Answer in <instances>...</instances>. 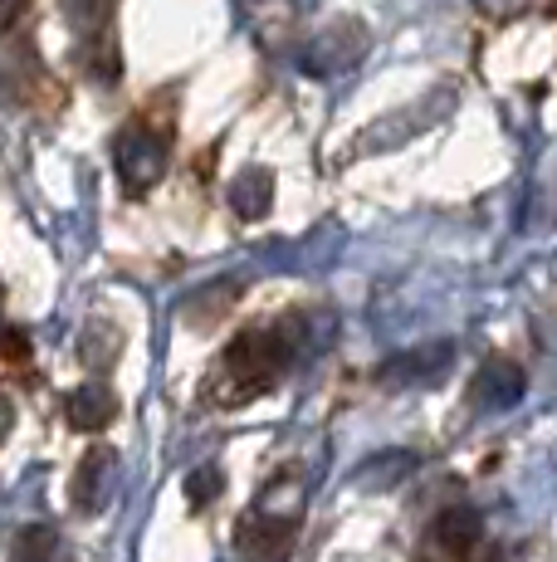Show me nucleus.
I'll use <instances>...</instances> for the list:
<instances>
[{
	"label": "nucleus",
	"mask_w": 557,
	"mask_h": 562,
	"mask_svg": "<svg viewBox=\"0 0 557 562\" xmlns=\"http://www.w3.org/2000/svg\"><path fill=\"white\" fill-rule=\"evenodd\" d=\"M288 362H294V338H288L284 323L278 328H250L220 352L216 376H211V396L220 406H245L260 392H270Z\"/></svg>",
	"instance_id": "f257e3e1"
},
{
	"label": "nucleus",
	"mask_w": 557,
	"mask_h": 562,
	"mask_svg": "<svg viewBox=\"0 0 557 562\" xmlns=\"http://www.w3.org/2000/svg\"><path fill=\"white\" fill-rule=\"evenodd\" d=\"M362 54H367V30H362L357 20H338V25H328L323 35L304 49L298 64H304L308 74H342V69H352Z\"/></svg>",
	"instance_id": "f03ea898"
},
{
	"label": "nucleus",
	"mask_w": 557,
	"mask_h": 562,
	"mask_svg": "<svg viewBox=\"0 0 557 562\" xmlns=\"http://www.w3.org/2000/svg\"><path fill=\"white\" fill-rule=\"evenodd\" d=\"M117 171H123L127 191H147L167 171V143L152 137L147 127H127L117 137Z\"/></svg>",
	"instance_id": "7ed1b4c3"
},
{
	"label": "nucleus",
	"mask_w": 557,
	"mask_h": 562,
	"mask_svg": "<svg viewBox=\"0 0 557 562\" xmlns=\"http://www.w3.org/2000/svg\"><path fill=\"white\" fill-rule=\"evenodd\" d=\"M294 533H298V514H284V518H274V514H250V518L240 524V548H245L250 558L274 562V558L288 553Z\"/></svg>",
	"instance_id": "20e7f679"
},
{
	"label": "nucleus",
	"mask_w": 557,
	"mask_h": 562,
	"mask_svg": "<svg viewBox=\"0 0 557 562\" xmlns=\"http://www.w3.org/2000/svg\"><path fill=\"white\" fill-rule=\"evenodd\" d=\"M523 386H528L523 382V367L509 362V358H495L475 376V402L485 411H509V406L523 402Z\"/></svg>",
	"instance_id": "39448f33"
},
{
	"label": "nucleus",
	"mask_w": 557,
	"mask_h": 562,
	"mask_svg": "<svg viewBox=\"0 0 557 562\" xmlns=\"http://www.w3.org/2000/svg\"><path fill=\"white\" fill-rule=\"evenodd\" d=\"M431 543L441 548V553H450V558H469L475 553V543H485V518H479L475 509H465V504H455V509L441 514Z\"/></svg>",
	"instance_id": "423d86ee"
},
{
	"label": "nucleus",
	"mask_w": 557,
	"mask_h": 562,
	"mask_svg": "<svg viewBox=\"0 0 557 562\" xmlns=\"http://www.w3.org/2000/svg\"><path fill=\"white\" fill-rule=\"evenodd\" d=\"M270 205H274V177L264 167H245L230 181V211L240 221H260V215H270Z\"/></svg>",
	"instance_id": "0eeeda50"
},
{
	"label": "nucleus",
	"mask_w": 557,
	"mask_h": 562,
	"mask_svg": "<svg viewBox=\"0 0 557 562\" xmlns=\"http://www.w3.org/2000/svg\"><path fill=\"white\" fill-rule=\"evenodd\" d=\"M450 342H431V348L421 352H406V358H391L387 367H382V382L401 386V382H425V376H441L445 362H450Z\"/></svg>",
	"instance_id": "6e6552de"
},
{
	"label": "nucleus",
	"mask_w": 557,
	"mask_h": 562,
	"mask_svg": "<svg viewBox=\"0 0 557 562\" xmlns=\"http://www.w3.org/2000/svg\"><path fill=\"white\" fill-rule=\"evenodd\" d=\"M64 411H69V420L79 430H103L109 420L117 416V396L109 392V386H99V382H89V386H79V392L64 402Z\"/></svg>",
	"instance_id": "1a4fd4ad"
},
{
	"label": "nucleus",
	"mask_w": 557,
	"mask_h": 562,
	"mask_svg": "<svg viewBox=\"0 0 557 562\" xmlns=\"http://www.w3.org/2000/svg\"><path fill=\"white\" fill-rule=\"evenodd\" d=\"M109 464H113V450H93V456H83L79 474H73V504H79V509H99V499H103L99 490H103Z\"/></svg>",
	"instance_id": "9d476101"
},
{
	"label": "nucleus",
	"mask_w": 557,
	"mask_h": 562,
	"mask_svg": "<svg viewBox=\"0 0 557 562\" xmlns=\"http://www.w3.org/2000/svg\"><path fill=\"white\" fill-rule=\"evenodd\" d=\"M15 562H64L59 533L55 528H25L15 543Z\"/></svg>",
	"instance_id": "9b49d317"
},
{
	"label": "nucleus",
	"mask_w": 557,
	"mask_h": 562,
	"mask_svg": "<svg viewBox=\"0 0 557 562\" xmlns=\"http://www.w3.org/2000/svg\"><path fill=\"white\" fill-rule=\"evenodd\" d=\"M220 490H225L220 464H201V470H191V474H186V494H191V504H211Z\"/></svg>",
	"instance_id": "f8f14e48"
},
{
	"label": "nucleus",
	"mask_w": 557,
	"mask_h": 562,
	"mask_svg": "<svg viewBox=\"0 0 557 562\" xmlns=\"http://www.w3.org/2000/svg\"><path fill=\"white\" fill-rule=\"evenodd\" d=\"M479 5H485L489 15H519V10L528 5V0H479Z\"/></svg>",
	"instance_id": "ddd939ff"
},
{
	"label": "nucleus",
	"mask_w": 557,
	"mask_h": 562,
	"mask_svg": "<svg viewBox=\"0 0 557 562\" xmlns=\"http://www.w3.org/2000/svg\"><path fill=\"white\" fill-rule=\"evenodd\" d=\"M10 426H15V406H10V396H5V392H0V446H5Z\"/></svg>",
	"instance_id": "4468645a"
}]
</instances>
